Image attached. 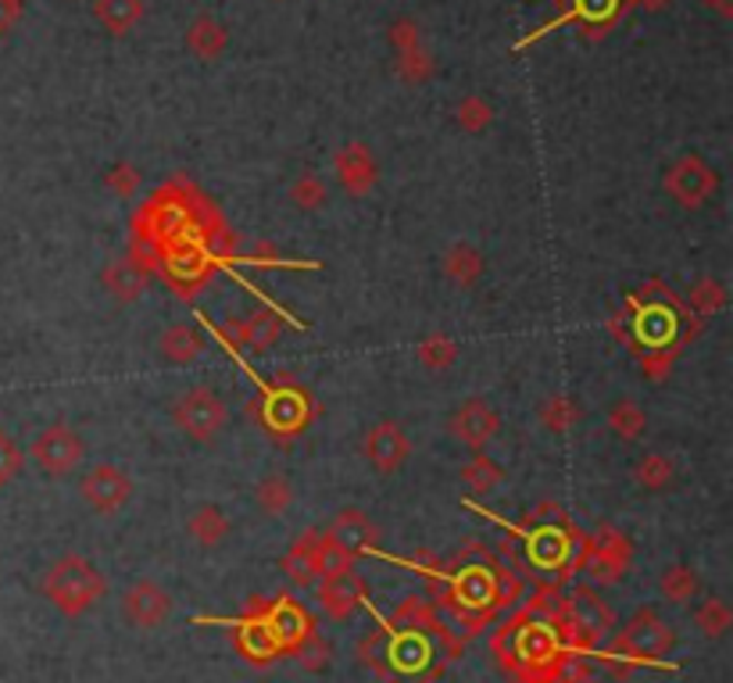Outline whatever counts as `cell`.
<instances>
[{
	"label": "cell",
	"instance_id": "e575fe53",
	"mask_svg": "<svg viewBox=\"0 0 733 683\" xmlns=\"http://www.w3.org/2000/svg\"><path fill=\"white\" fill-rule=\"evenodd\" d=\"M723 305H726V290L720 279H698L688 294V315H694V323L712 319Z\"/></svg>",
	"mask_w": 733,
	"mask_h": 683
},
{
	"label": "cell",
	"instance_id": "c3c4849f",
	"mask_svg": "<svg viewBox=\"0 0 733 683\" xmlns=\"http://www.w3.org/2000/svg\"><path fill=\"white\" fill-rule=\"evenodd\" d=\"M11 4H19V8H26V0H11Z\"/></svg>",
	"mask_w": 733,
	"mask_h": 683
},
{
	"label": "cell",
	"instance_id": "ee69618b",
	"mask_svg": "<svg viewBox=\"0 0 733 683\" xmlns=\"http://www.w3.org/2000/svg\"><path fill=\"white\" fill-rule=\"evenodd\" d=\"M554 683H604V680H598L587 665H580V662H572L569 659V665H566V673L554 680Z\"/></svg>",
	"mask_w": 733,
	"mask_h": 683
},
{
	"label": "cell",
	"instance_id": "f1b7e54d",
	"mask_svg": "<svg viewBox=\"0 0 733 683\" xmlns=\"http://www.w3.org/2000/svg\"><path fill=\"white\" fill-rule=\"evenodd\" d=\"M633 480L641 490H669L676 483V462L662 451L644 455L633 469Z\"/></svg>",
	"mask_w": 733,
	"mask_h": 683
},
{
	"label": "cell",
	"instance_id": "8992f818",
	"mask_svg": "<svg viewBox=\"0 0 733 683\" xmlns=\"http://www.w3.org/2000/svg\"><path fill=\"white\" fill-rule=\"evenodd\" d=\"M676 644L673 626L655 609H641L633 612V619L615 633V641L609 648V659H623L627 665H641V662H659L669 655Z\"/></svg>",
	"mask_w": 733,
	"mask_h": 683
},
{
	"label": "cell",
	"instance_id": "f546056e",
	"mask_svg": "<svg viewBox=\"0 0 733 683\" xmlns=\"http://www.w3.org/2000/svg\"><path fill=\"white\" fill-rule=\"evenodd\" d=\"M358 662L365 670H373L379 680H390V630H373L365 633L355 648Z\"/></svg>",
	"mask_w": 733,
	"mask_h": 683
},
{
	"label": "cell",
	"instance_id": "484cf974",
	"mask_svg": "<svg viewBox=\"0 0 733 683\" xmlns=\"http://www.w3.org/2000/svg\"><path fill=\"white\" fill-rule=\"evenodd\" d=\"M444 626L440 609L429 598L408 594L401 605L390 612V626L387 630H419V633H437Z\"/></svg>",
	"mask_w": 733,
	"mask_h": 683
},
{
	"label": "cell",
	"instance_id": "ba28073f",
	"mask_svg": "<svg viewBox=\"0 0 733 683\" xmlns=\"http://www.w3.org/2000/svg\"><path fill=\"white\" fill-rule=\"evenodd\" d=\"M29 458H33L43 476L61 480V476L75 472V466L86 458V444L72 430V426L54 422V426H47V430L37 434L33 448H29Z\"/></svg>",
	"mask_w": 733,
	"mask_h": 683
},
{
	"label": "cell",
	"instance_id": "f6af8a7d",
	"mask_svg": "<svg viewBox=\"0 0 733 683\" xmlns=\"http://www.w3.org/2000/svg\"><path fill=\"white\" fill-rule=\"evenodd\" d=\"M19 19H22V8L11 4V0H0V37L11 33V29L19 26Z\"/></svg>",
	"mask_w": 733,
	"mask_h": 683
},
{
	"label": "cell",
	"instance_id": "e0dca14e",
	"mask_svg": "<svg viewBox=\"0 0 733 683\" xmlns=\"http://www.w3.org/2000/svg\"><path fill=\"white\" fill-rule=\"evenodd\" d=\"M326 537H329L337 548H344L350 559H362V554L376 551L379 530H376V522L362 512V508H344V512L329 522Z\"/></svg>",
	"mask_w": 733,
	"mask_h": 683
},
{
	"label": "cell",
	"instance_id": "f35d334b",
	"mask_svg": "<svg viewBox=\"0 0 733 683\" xmlns=\"http://www.w3.org/2000/svg\"><path fill=\"white\" fill-rule=\"evenodd\" d=\"M291 659H294L305 673H323L326 665H329V644L318 638V630H312L308 638L291 651Z\"/></svg>",
	"mask_w": 733,
	"mask_h": 683
},
{
	"label": "cell",
	"instance_id": "7a4b0ae2",
	"mask_svg": "<svg viewBox=\"0 0 733 683\" xmlns=\"http://www.w3.org/2000/svg\"><path fill=\"white\" fill-rule=\"evenodd\" d=\"M43 594L61 615L79 619L98 605V601H104L108 580L98 565L83 559V554H61L43 573Z\"/></svg>",
	"mask_w": 733,
	"mask_h": 683
},
{
	"label": "cell",
	"instance_id": "8fae6325",
	"mask_svg": "<svg viewBox=\"0 0 733 683\" xmlns=\"http://www.w3.org/2000/svg\"><path fill=\"white\" fill-rule=\"evenodd\" d=\"M265 630H268V638H273V644H276V651L279 655H291V651L308 638V633L315 630V619H312V612L308 609H301L294 598H286V594H279V598H268V609H265Z\"/></svg>",
	"mask_w": 733,
	"mask_h": 683
},
{
	"label": "cell",
	"instance_id": "30bf717a",
	"mask_svg": "<svg viewBox=\"0 0 733 683\" xmlns=\"http://www.w3.org/2000/svg\"><path fill=\"white\" fill-rule=\"evenodd\" d=\"M79 495L98 516H115L133 498V480L115 462H98L79 480Z\"/></svg>",
	"mask_w": 733,
	"mask_h": 683
},
{
	"label": "cell",
	"instance_id": "d6a6232c",
	"mask_svg": "<svg viewBox=\"0 0 733 683\" xmlns=\"http://www.w3.org/2000/svg\"><path fill=\"white\" fill-rule=\"evenodd\" d=\"M580 405L572 401L566 394H551L544 405H540V426H544L548 434H569L572 426L580 422Z\"/></svg>",
	"mask_w": 733,
	"mask_h": 683
},
{
	"label": "cell",
	"instance_id": "52a82bcc",
	"mask_svg": "<svg viewBox=\"0 0 733 683\" xmlns=\"http://www.w3.org/2000/svg\"><path fill=\"white\" fill-rule=\"evenodd\" d=\"M172 422L183 437L197 444H212L230 426V408L212 387H190L175 397Z\"/></svg>",
	"mask_w": 733,
	"mask_h": 683
},
{
	"label": "cell",
	"instance_id": "d590c367",
	"mask_svg": "<svg viewBox=\"0 0 733 683\" xmlns=\"http://www.w3.org/2000/svg\"><path fill=\"white\" fill-rule=\"evenodd\" d=\"M659 591L665 601H673V605H688V601H694L698 594V573L691 565H669L662 580H659Z\"/></svg>",
	"mask_w": 733,
	"mask_h": 683
},
{
	"label": "cell",
	"instance_id": "9a60e30c",
	"mask_svg": "<svg viewBox=\"0 0 733 683\" xmlns=\"http://www.w3.org/2000/svg\"><path fill=\"white\" fill-rule=\"evenodd\" d=\"M362 451L376 472L390 476L397 469H405V462L411 458V444H408V434L397 422H376L373 430L365 434Z\"/></svg>",
	"mask_w": 733,
	"mask_h": 683
},
{
	"label": "cell",
	"instance_id": "1f68e13d",
	"mask_svg": "<svg viewBox=\"0 0 733 683\" xmlns=\"http://www.w3.org/2000/svg\"><path fill=\"white\" fill-rule=\"evenodd\" d=\"M416 358H419L423 369L444 373V369H451V365L458 361V344L448 337V333H429V337L419 340Z\"/></svg>",
	"mask_w": 733,
	"mask_h": 683
},
{
	"label": "cell",
	"instance_id": "5b68a950",
	"mask_svg": "<svg viewBox=\"0 0 733 683\" xmlns=\"http://www.w3.org/2000/svg\"><path fill=\"white\" fill-rule=\"evenodd\" d=\"M633 562V540L615 527H598L583 537L572 573L591 577V583H619Z\"/></svg>",
	"mask_w": 733,
	"mask_h": 683
},
{
	"label": "cell",
	"instance_id": "5bb4252c",
	"mask_svg": "<svg viewBox=\"0 0 733 683\" xmlns=\"http://www.w3.org/2000/svg\"><path fill=\"white\" fill-rule=\"evenodd\" d=\"M333 172H337V183L344 186V194L355 201L369 197L376 180H379V165H376L373 151L358 144V140H350V144H344L337 154H333Z\"/></svg>",
	"mask_w": 733,
	"mask_h": 683
},
{
	"label": "cell",
	"instance_id": "83f0119b",
	"mask_svg": "<svg viewBox=\"0 0 733 683\" xmlns=\"http://www.w3.org/2000/svg\"><path fill=\"white\" fill-rule=\"evenodd\" d=\"M254 501L265 516H286L294 504V483L283 472H268L265 480L254 487Z\"/></svg>",
	"mask_w": 733,
	"mask_h": 683
},
{
	"label": "cell",
	"instance_id": "ab89813d",
	"mask_svg": "<svg viewBox=\"0 0 733 683\" xmlns=\"http://www.w3.org/2000/svg\"><path fill=\"white\" fill-rule=\"evenodd\" d=\"M26 469V451L19 448L8 430H0V487H8L11 480H19Z\"/></svg>",
	"mask_w": 733,
	"mask_h": 683
},
{
	"label": "cell",
	"instance_id": "b9f144b4",
	"mask_svg": "<svg viewBox=\"0 0 733 683\" xmlns=\"http://www.w3.org/2000/svg\"><path fill=\"white\" fill-rule=\"evenodd\" d=\"M104 186H108L115 197L130 201L136 190H140V172H136V165H133V162H115V165L104 172Z\"/></svg>",
	"mask_w": 733,
	"mask_h": 683
},
{
	"label": "cell",
	"instance_id": "2e32d148",
	"mask_svg": "<svg viewBox=\"0 0 733 683\" xmlns=\"http://www.w3.org/2000/svg\"><path fill=\"white\" fill-rule=\"evenodd\" d=\"M365 601H369V583H365V577H358L355 569H347V573H337V577H326L323 583H318V609H323L329 619H337V623L355 615Z\"/></svg>",
	"mask_w": 733,
	"mask_h": 683
},
{
	"label": "cell",
	"instance_id": "d6986e66",
	"mask_svg": "<svg viewBox=\"0 0 733 683\" xmlns=\"http://www.w3.org/2000/svg\"><path fill=\"white\" fill-rule=\"evenodd\" d=\"M186 47L197 61H215L226 54L230 33L215 14H197V19L186 26Z\"/></svg>",
	"mask_w": 733,
	"mask_h": 683
},
{
	"label": "cell",
	"instance_id": "44dd1931",
	"mask_svg": "<svg viewBox=\"0 0 733 683\" xmlns=\"http://www.w3.org/2000/svg\"><path fill=\"white\" fill-rule=\"evenodd\" d=\"M186 533L194 537L201 548H222L233 533V522L218 504H197L186 519Z\"/></svg>",
	"mask_w": 733,
	"mask_h": 683
},
{
	"label": "cell",
	"instance_id": "d4e9b609",
	"mask_svg": "<svg viewBox=\"0 0 733 683\" xmlns=\"http://www.w3.org/2000/svg\"><path fill=\"white\" fill-rule=\"evenodd\" d=\"M157 351L169 365H190L204 355V337L197 326L190 323H175L162 333V340H157Z\"/></svg>",
	"mask_w": 733,
	"mask_h": 683
},
{
	"label": "cell",
	"instance_id": "60d3db41",
	"mask_svg": "<svg viewBox=\"0 0 733 683\" xmlns=\"http://www.w3.org/2000/svg\"><path fill=\"white\" fill-rule=\"evenodd\" d=\"M455 115H458V125L466 133H483L487 125L493 122V108L483 98H466V101L458 104Z\"/></svg>",
	"mask_w": 733,
	"mask_h": 683
},
{
	"label": "cell",
	"instance_id": "74e56055",
	"mask_svg": "<svg viewBox=\"0 0 733 683\" xmlns=\"http://www.w3.org/2000/svg\"><path fill=\"white\" fill-rule=\"evenodd\" d=\"M315 565H318V580L326 577H337V573H347V569H355V559L337 548L326 533H318V548H315Z\"/></svg>",
	"mask_w": 733,
	"mask_h": 683
},
{
	"label": "cell",
	"instance_id": "7c38bea8",
	"mask_svg": "<svg viewBox=\"0 0 733 683\" xmlns=\"http://www.w3.org/2000/svg\"><path fill=\"white\" fill-rule=\"evenodd\" d=\"M172 615V594L154 580H136L122 594V619L136 630H157Z\"/></svg>",
	"mask_w": 733,
	"mask_h": 683
},
{
	"label": "cell",
	"instance_id": "9c48e42d",
	"mask_svg": "<svg viewBox=\"0 0 733 683\" xmlns=\"http://www.w3.org/2000/svg\"><path fill=\"white\" fill-rule=\"evenodd\" d=\"M715 190H720V172L698 154H683L680 162H673L665 172V194L673 197L680 208H701L705 201H712Z\"/></svg>",
	"mask_w": 733,
	"mask_h": 683
},
{
	"label": "cell",
	"instance_id": "603a6c76",
	"mask_svg": "<svg viewBox=\"0 0 733 683\" xmlns=\"http://www.w3.org/2000/svg\"><path fill=\"white\" fill-rule=\"evenodd\" d=\"M444 276H448L458 290L476 287V279L483 276V251L472 244H451L440 258Z\"/></svg>",
	"mask_w": 733,
	"mask_h": 683
},
{
	"label": "cell",
	"instance_id": "cb8c5ba5",
	"mask_svg": "<svg viewBox=\"0 0 733 683\" xmlns=\"http://www.w3.org/2000/svg\"><path fill=\"white\" fill-rule=\"evenodd\" d=\"M143 14H147L143 0H93V19L111 37H125L143 22Z\"/></svg>",
	"mask_w": 733,
	"mask_h": 683
},
{
	"label": "cell",
	"instance_id": "7402d4cb",
	"mask_svg": "<svg viewBox=\"0 0 733 683\" xmlns=\"http://www.w3.org/2000/svg\"><path fill=\"white\" fill-rule=\"evenodd\" d=\"M315 548H318V530H305L301 533L291 551L283 554V573L294 587H312L318 580V565H315Z\"/></svg>",
	"mask_w": 733,
	"mask_h": 683
},
{
	"label": "cell",
	"instance_id": "ac0fdd59",
	"mask_svg": "<svg viewBox=\"0 0 733 683\" xmlns=\"http://www.w3.org/2000/svg\"><path fill=\"white\" fill-rule=\"evenodd\" d=\"M390 43L397 47V72H401L408 83H426V79L434 75V61H429L426 47L419 40V29L411 19L390 26Z\"/></svg>",
	"mask_w": 733,
	"mask_h": 683
},
{
	"label": "cell",
	"instance_id": "6da1fadb",
	"mask_svg": "<svg viewBox=\"0 0 733 683\" xmlns=\"http://www.w3.org/2000/svg\"><path fill=\"white\" fill-rule=\"evenodd\" d=\"M490 651L498 670L508 673L516 683H554L572 659L559 638V630L522 609L493 630Z\"/></svg>",
	"mask_w": 733,
	"mask_h": 683
},
{
	"label": "cell",
	"instance_id": "4316f807",
	"mask_svg": "<svg viewBox=\"0 0 733 683\" xmlns=\"http://www.w3.org/2000/svg\"><path fill=\"white\" fill-rule=\"evenodd\" d=\"M461 483H466L476 498L480 495H490V490H498L505 483V469L493 462L490 455L483 451H472V458L466 466H461Z\"/></svg>",
	"mask_w": 733,
	"mask_h": 683
},
{
	"label": "cell",
	"instance_id": "3957f363",
	"mask_svg": "<svg viewBox=\"0 0 733 683\" xmlns=\"http://www.w3.org/2000/svg\"><path fill=\"white\" fill-rule=\"evenodd\" d=\"M254 416L262 419L268 437L291 440L308 430V422L315 419V401L305 387L291 384V379H279V384H262V397H258Z\"/></svg>",
	"mask_w": 733,
	"mask_h": 683
},
{
	"label": "cell",
	"instance_id": "7bdbcfd3",
	"mask_svg": "<svg viewBox=\"0 0 733 683\" xmlns=\"http://www.w3.org/2000/svg\"><path fill=\"white\" fill-rule=\"evenodd\" d=\"M673 358H676V351H644L641 369H644V376L655 379V384H662V379L669 376V369H673Z\"/></svg>",
	"mask_w": 733,
	"mask_h": 683
},
{
	"label": "cell",
	"instance_id": "277c9868",
	"mask_svg": "<svg viewBox=\"0 0 733 683\" xmlns=\"http://www.w3.org/2000/svg\"><path fill=\"white\" fill-rule=\"evenodd\" d=\"M612 626H615V615L598 598L594 587L583 583L572 594H566V623L559 630V638H562L569 655H577V651H594L612 633Z\"/></svg>",
	"mask_w": 733,
	"mask_h": 683
},
{
	"label": "cell",
	"instance_id": "8d00e7d4",
	"mask_svg": "<svg viewBox=\"0 0 733 683\" xmlns=\"http://www.w3.org/2000/svg\"><path fill=\"white\" fill-rule=\"evenodd\" d=\"M291 201H294V208H301V212H318V208H326L329 186H326L323 176H315V172H305V176L294 180Z\"/></svg>",
	"mask_w": 733,
	"mask_h": 683
},
{
	"label": "cell",
	"instance_id": "836d02e7",
	"mask_svg": "<svg viewBox=\"0 0 733 683\" xmlns=\"http://www.w3.org/2000/svg\"><path fill=\"white\" fill-rule=\"evenodd\" d=\"M609 430L619 437V440H641L644 430H648V416L644 408L623 397V401H615L612 411H609Z\"/></svg>",
	"mask_w": 733,
	"mask_h": 683
},
{
	"label": "cell",
	"instance_id": "4dcf8cb0",
	"mask_svg": "<svg viewBox=\"0 0 733 683\" xmlns=\"http://www.w3.org/2000/svg\"><path fill=\"white\" fill-rule=\"evenodd\" d=\"M694 626H698L701 638L720 641V638H726L730 626H733V612H730V605H726L723 598H705L694 609Z\"/></svg>",
	"mask_w": 733,
	"mask_h": 683
},
{
	"label": "cell",
	"instance_id": "4fadbf2b",
	"mask_svg": "<svg viewBox=\"0 0 733 683\" xmlns=\"http://www.w3.org/2000/svg\"><path fill=\"white\" fill-rule=\"evenodd\" d=\"M448 430H451L455 440L466 444V448L483 451L487 444L498 437L501 416L483 401V397H469V401H461V405L455 408V416L448 419Z\"/></svg>",
	"mask_w": 733,
	"mask_h": 683
},
{
	"label": "cell",
	"instance_id": "7dc6e473",
	"mask_svg": "<svg viewBox=\"0 0 733 683\" xmlns=\"http://www.w3.org/2000/svg\"><path fill=\"white\" fill-rule=\"evenodd\" d=\"M637 8H644V11H665L669 4H673V0H633Z\"/></svg>",
	"mask_w": 733,
	"mask_h": 683
},
{
	"label": "cell",
	"instance_id": "ffe728a7",
	"mask_svg": "<svg viewBox=\"0 0 733 683\" xmlns=\"http://www.w3.org/2000/svg\"><path fill=\"white\" fill-rule=\"evenodd\" d=\"M101 283H104V290L119 300V305H133V300H140V294H143L147 273H143L133 258H115V262L104 265Z\"/></svg>",
	"mask_w": 733,
	"mask_h": 683
},
{
	"label": "cell",
	"instance_id": "bcb514c9",
	"mask_svg": "<svg viewBox=\"0 0 733 683\" xmlns=\"http://www.w3.org/2000/svg\"><path fill=\"white\" fill-rule=\"evenodd\" d=\"M705 4H709L715 14H723V19H733V0H705Z\"/></svg>",
	"mask_w": 733,
	"mask_h": 683
}]
</instances>
